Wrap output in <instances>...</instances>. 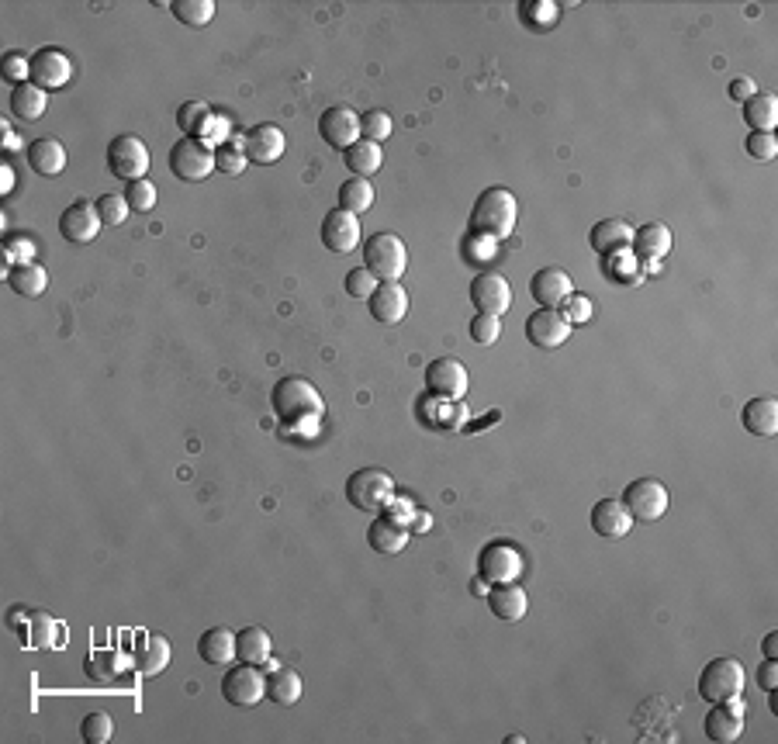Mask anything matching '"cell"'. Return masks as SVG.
<instances>
[{
    "label": "cell",
    "instance_id": "1",
    "mask_svg": "<svg viewBox=\"0 0 778 744\" xmlns=\"http://www.w3.org/2000/svg\"><path fill=\"white\" fill-rule=\"evenodd\" d=\"M270 402H274V416L281 419L287 433H315L326 416L319 388L305 378H281L274 385Z\"/></svg>",
    "mask_w": 778,
    "mask_h": 744
},
{
    "label": "cell",
    "instance_id": "2",
    "mask_svg": "<svg viewBox=\"0 0 778 744\" xmlns=\"http://www.w3.org/2000/svg\"><path fill=\"white\" fill-rule=\"evenodd\" d=\"M516 219V194L505 191V187H488V191L478 194V201L471 208V232L492 239V243H505L512 236V229H516Z\"/></svg>",
    "mask_w": 778,
    "mask_h": 744
},
{
    "label": "cell",
    "instance_id": "3",
    "mask_svg": "<svg viewBox=\"0 0 778 744\" xmlns=\"http://www.w3.org/2000/svg\"><path fill=\"white\" fill-rule=\"evenodd\" d=\"M395 478L388 475L384 468H360L350 475L346 482V499H350L353 509L360 513H384L395 499Z\"/></svg>",
    "mask_w": 778,
    "mask_h": 744
},
{
    "label": "cell",
    "instance_id": "4",
    "mask_svg": "<svg viewBox=\"0 0 778 744\" xmlns=\"http://www.w3.org/2000/svg\"><path fill=\"white\" fill-rule=\"evenodd\" d=\"M364 267L377 281H398L409 267V250H405L402 236L395 232H377V236H367L364 243Z\"/></svg>",
    "mask_w": 778,
    "mask_h": 744
},
{
    "label": "cell",
    "instance_id": "5",
    "mask_svg": "<svg viewBox=\"0 0 778 744\" xmlns=\"http://www.w3.org/2000/svg\"><path fill=\"white\" fill-rule=\"evenodd\" d=\"M170 170L177 180H187V184H198V180H208L215 174V146H208L205 139L198 135H184L170 146Z\"/></svg>",
    "mask_w": 778,
    "mask_h": 744
},
{
    "label": "cell",
    "instance_id": "6",
    "mask_svg": "<svg viewBox=\"0 0 778 744\" xmlns=\"http://www.w3.org/2000/svg\"><path fill=\"white\" fill-rule=\"evenodd\" d=\"M744 689V665L737 658H713L699 675V696L706 703H727Z\"/></svg>",
    "mask_w": 778,
    "mask_h": 744
},
{
    "label": "cell",
    "instance_id": "7",
    "mask_svg": "<svg viewBox=\"0 0 778 744\" xmlns=\"http://www.w3.org/2000/svg\"><path fill=\"white\" fill-rule=\"evenodd\" d=\"M619 502H623L626 513H630L633 520H644V523L661 520V516L671 509L668 485L657 482V478H637V482H630Z\"/></svg>",
    "mask_w": 778,
    "mask_h": 744
},
{
    "label": "cell",
    "instance_id": "8",
    "mask_svg": "<svg viewBox=\"0 0 778 744\" xmlns=\"http://www.w3.org/2000/svg\"><path fill=\"white\" fill-rule=\"evenodd\" d=\"M108 170L122 180H146L149 174V146L139 135H118L108 146Z\"/></svg>",
    "mask_w": 778,
    "mask_h": 744
},
{
    "label": "cell",
    "instance_id": "9",
    "mask_svg": "<svg viewBox=\"0 0 778 744\" xmlns=\"http://www.w3.org/2000/svg\"><path fill=\"white\" fill-rule=\"evenodd\" d=\"M519 571H523V554L509 540H492L478 558V578L488 585L516 582Z\"/></svg>",
    "mask_w": 778,
    "mask_h": 744
},
{
    "label": "cell",
    "instance_id": "10",
    "mask_svg": "<svg viewBox=\"0 0 778 744\" xmlns=\"http://www.w3.org/2000/svg\"><path fill=\"white\" fill-rule=\"evenodd\" d=\"M222 696L232 706H256L267 696V675L260 672V665L239 661L236 668H229L222 679Z\"/></svg>",
    "mask_w": 778,
    "mask_h": 744
},
{
    "label": "cell",
    "instance_id": "11",
    "mask_svg": "<svg viewBox=\"0 0 778 744\" xmlns=\"http://www.w3.org/2000/svg\"><path fill=\"white\" fill-rule=\"evenodd\" d=\"M319 135L322 142L332 149H350L353 142L364 139V132H360V115L350 108V104H332V108L322 111L319 118Z\"/></svg>",
    "mask_w": 778,
    "mask_h": 744
},
{
    "label": "cell",
    "instance_id": "12",
    "mask_svg": "<svg viewBox=\"0 0 778 744\" xmlns=\"http://www.w3.org/2000/svg\"><path fill=\"white\" fill-rule=\"evenodd\" d=\"M467 385H471V378H467V367L457 357H440L426 367L429 395L447 398V402H460L467 395Z\"/></svg>",
    "mask_w": 778,
    "mask_h": 744
},
{
    "label": "cell",
    "instance_id": "13",
    "mask_svg": "<svg viewBox=\"0 0 778 744\" xmlns=\"http://www.w3.org/2000/svg\"><path fill=\"white\" fill-rule=\"evenodd\" d=\"M571 322L564 319L561 308H536V312H530V319H526V336H530L533 347L540 350H557L568 343L571 336Z\"/></svg>",
    "mask_w": 778,
    "mask_h": 744
},
{
    "label": "cell",
    "instance_id": "14",
    "mask_svg": "<svg viewBox=\"0 0 778 744\" xmlns=\"http://www.w3.org/2000/svg\"><path fill=\"white\" fill-rule=\"evenodd\" d=\"M73 80V63L63 49L56 45H42L32 52V84L42 90H59Z\"/></svg>",
    "mask_w": 778,
    "mask_h": 744
},
{
    "label": "cell",
    "instance_id": "15",
    "mask_svg": "<svg viewBox=\"0 0 778 744\" xmlns=\"http://www.w3.org/2000/svg\"><path fill=\"white\" fill-rule=\"evenodd\" d=\"M471 302L478 312L485 315H498L502 319L505 312L512 308V288L498 270H481L478 277L471 281Z\"/></svg>",
    "mask_w": 778,
    "mask_h": 744
},
{
    "label": "cell",
    "instance_id": "16",
    "mask_svg": "<svg viewBox=\"0 0 778 744\" xmlns=\"http://www.w3.org/2000/svg\"><path fill=\"white\" fill-rule=\"evenodd\" d=\"M364 239V229H360V215L346 212V208H332V212L322 219V243L332 253H353Z\"/></svg>",
    "mask_w": 778,
    "mask_h": 744
},
{
    "label": "cell",
    "instance_id": "17",
    "mask_svg": "<svg viewBox=\"0 0 778 744\" xmlns=\"http://www.w3.org/2000/svg\"><path fill=\"white\" fill-rule=\"evenodd\" d=\"M284 149H287V139H284L281 125H274V122H260V125H253V129L243 135L246 160L260 163V167H270V163H277L284 156Z\"/></svg>",
    "mask_w": 778,
    "mask_h": 744
},
{
    "label": "cell",
    "instance_id": "18",
    "mask_svg": "<svg viewBox=\"0 0 778 744\" xmlns=\"http://www.w3.org/2000/svg\"><path fill=\"white\" fill-rule=\"evenodd\" d=\"M101 215H97L94 201H73L63 215H59V236L70 239V243H94L97 232H101Z\"/></svg>",
    "mask_w": 778,
    "mask_h": 744
},
{
    "label": "cell",
    "instance_id": "19",
    "mask_svg": "<svg viewBox=\"0 0 778 744\" xmlns=\"http://www.w3.org/2000/svg\"><path fill=\"white\" fill-rule=\"evenodd\" d=\"M702 731H706L709 741L716 744H730L744 734V703L737 700H727V703H713V710L706 713L702 720Z\"/></svg>",
    "mask_w": 778,
    "mask_h": 744
},
{
    "label": "cell",
    "instance_id": "20",
    "mask_svg": "<svg viewBox=\"0 0 778 744\" xmlns=\"http://www.w3.org/2000/svg\"><path fill=\"white\" fill-rule=\"evenodd\" d=\"M370 319H377L381 326H398L409 315V291L398 281H381L377 291L367 298Z\"/></svg>",
    "mask_w": 778,
    "mask_h": 744
},
{
    "label": "cell",
    "instance_id": "21",
    "mask_svg": "<svg viewBox=\"0 0 778 744\" xmlns=\"http://www.w3.org/2000/svg\"><path fill=\"white\" fill-rule=\"evenodd\" d=\"M530 295L540 308H561L574 295V281L568 270L561 267H543L530 277Z\"/></svg>",
    "mask_w": 778,
    "mask_h": 744
},
{
    "label": "cell",
    "instance_id": "22",
    "mask_svg": "<svg viewBox=\"0 0 778 744\" xmlns=\"http://www.w3.org/2000/svg\"><path fill=\"white\" fill-rule=\"evenodd\" d=\"M18 637L25 648L52 651L59 641H63V623L45 610H28V620H25V627L18 630Z\"/></svg>",
    "mask_w": 778,
    "mask_h": 744
},
{
    "label": "cell",
    "instance_id": "23",
    "mask_svg": "<svg viewBox=\"0 0 778 744\" xmlns=\"http://www.w3.org/2000/svg\"><path fill=\"white\" fill-rule=\"evenodd\" d=\"M633 526V516L626 513V506L619 499H602L592 506V530L602 540H623Z\"/></svg>",
    "mask_w": 778,
    "mask_h": 744
},
{
    "label": "cell",
    "instance_id": "24",
    "mask_svg": "<svg viewBox=\"0 0 778 744\" xmlns=\"http://www.w3.org/2000/svg\"><path fill=\"white\" fill-rule=\"evenodd\" d=\"M595 253L602 257H613V253H623L633 246V225L626 219H602L592 225V236H588Z\"/></svg>",
    "mask_w": 778,
    "mask_h": 744
},
{
    "label": "cell",
    "instance_id": "25",
    "mask_svg": "<svg viewBox=\"0 0 778 744\" xmlns=\"http://www.w3.org/2000/svg\"><path fill=\"white\" fill-rule=\"evenodd\" d=\"M488 606L502 623H519L526 613H530V596L519 589L516 582H502L488 589Z\"/></svg>",
    "mask_w": 778,
    "mask_h": 744
},
{
    "label": "cell",
    "instance_id": "26",
    "mask_svg": "<svg viewBox=\"0 0 778 744\" xmlns=\"http://www.w3.org/2000/svg\"><path fill=\"white\" fill-rule=\"evenodd\" d=\"M367 544L374 547L377 554H402L405 547H409V526L391 520V516H377V520L367 526Z\"/></svg>",
    "mask_w": 778,
    "mask_h": 744
},
{
    "label": "cell",
    "instance_id": "27",
    "mask_svg": "<svg viewBox=\"0 0 778 744\" xmlns=\"http://www.w3.org/2000/svg\"><path fill=\"white\" fill-rule=\"evenodd\" d=\"M744 419V430L754 433V437H775L778 433V398L772 395H758L744 405L740 412Z\"/></svg>",
    "mask_w": 778,
    "mask_h": 744
},
{
    "label": "cell",
    "instance_id": "28",
    "mask_svg": "<svg viewBox=\"0 0 778 744\" xmlns=\"http://www.w3.org/2000/svg\"><path fill=\"white\" fill-rule=\"evenodd\" d=\"M25 156H28V167L39 177H59L66 170V149L59 139H35L25 149Z\"/></svg>",
    "mask_w": 778,
    "mask_h": 744
},
{
    "label": "cell",
    "instance_id": "29",
    "mask_svg": "<svg viewBox=\"0 0 778 744\" xmlns=\"http://www.w3.org/2000/svg\"><path fill=\"white\" fill-rule=\"evenodd\" d=\"M633 253H637V260H647V263H657L661 257H668L671 253V229L668 225H640V229H633Z\"/></svg>",
    "mask_w": 778,
    "mask_h": 744
},
{
    "label": "cell",
    "instance_id": "30",
    "mask_svg": "<svg viewBox=\"0 0 778 744\" xmlns=\"http://www.w3.org/2000/svg\"><path fill=\"white\" fill-rule=\"evenodd\" d=\"M128 668H132V661H128L122 651H115V648H97V651H90L87 661H83V672H87V679L101 682V686L115 682L118 675L128 672Z\"/></svg>",
    "mask_w": 778,
    "mask_h": 744
},
{
    "label": "cell",
    "instance_id": "31",
    "mask_svg": "<svg viewBox=\"0 0 778 744\" xmlns=\"http://www.w3.org/2000/svg\"><path fill=\"white\" fill-rule=\"evenodd\" d=\"M198 655L208 665H229L236 661V634L229 627H208L198 637Z\"/></svg>",
    "mask_w": 778,
    "mask_h": 744
},
{
    "label": "cell",
    "instance_id": "32",
    "mask_svg": "<svg viewBox=\"0 0 778 744\" xmlns=\"http://www.w3.org/2000/svg\"><path fill=\"white\" fill-rule=\"evenodd\" d=\"M270 655H274V641L263 627L249 623L236 634V658L239 661H249V665H267Z\"/></svg>",
    "mask_w": 778,
    "mask_h": 744
},
{
    "label": "cell",
    "instance_id": "33",
    "mask_svg": "<svg viewBox=\"0 0 778 744\" xmlns=\"http://www.w3.org/2000/svg\"><path fill=\"white\" fill-rule=\"evenodd\" d=\"M744 122L751 125V132H775L778 125V97L768 90H754L744 101Z\"/></svg>",
    "mask_w": 778,
    "mask_h": 744
},
{
    "label": "cell",
    "instance_id": "34",
    "mask_svg": "<svg viewBox=\"0 0 778 744\" xmlns=\"http://www.w3.org/2000/svg\"><path fill=\"white\" fill-rule=\"evenodd\" d=\"M170 655H173L170 641L160 637V634H149L146 641H142V651L135 655L132 668L142 675V679H153V675H160L163 668L170 665Z\"/></svg>",
    "mask_w": 778,
    "mask_h": 744
},
{
    "label": "cell",
    "instance_id": "35",
    "mask_svg": "<svg viewBox=\"0 0 778 744\" xmlns=\"http://www.w3.org/2000/svg\"><path fill=\"white\" fill-rule=\"evenodd\" d=\"M45 108H49V90L35 87L32 80L11 90V111L21 118V122H39L45 115Z\"/></svg>",
    "mask_w": 778,
    "mask_h": 744
},
{
    "label": "cell",
    "instance_id": "36",
    "mask_svg": "<svg viewBox=\"0 0 778 744\" xmlns=\"http://www.w3.org/2000/svg\"><path fill=\"white\" fill-rule=\"evenodd\" d=\"M7 284H11V291H18L21 298H39V295H45V288H49V270L35 260L18 263V267L7 274Z\"/></svg>",
    "mask_w": 778,
    "mask_h": 744
},
{
    "label": "cell",
    "instance_id": "37",
    "mask_svg": "<svg viewBox=\"0 0 778 744\" xmlns=\"http://www.w3.org/2000/svg\"><path fill=\"white\" fill-rule=\"evenodd\" d=\"M343 160H346V170H350L353 177H374L377 170H381V163H384V153H381V146L377 142H370V139H360V142H353L350 149L343 153Z\"/></svg>",
    "mask_w": 778,
    "mask_h": 744
},
{
    "label": "cell",
    "instance_id": "38",
    "mask_svg": "<svg viewBox=\"0 0 778 744\" xmlns=\"http://www.w3.org/2000/svg\"><path fill=\"white\" fill-rule=\"evenodd\" d=\"M301 693H305V682H301V675L294 672V668H277V672H270L267 700L274 706H294L301 700Z\"/></svg>",
    "mask_w": 778,
    "mask_h": 744
},
{
    "label": "cell",
    "instance_id": "39",
    "mask_svg": "<svg viewBox=\"0 0 778 744\" xmlns=\"http://www.w3.org/2000/svg\"><path fill=\"white\" fill-rule=\"evenodd\" d=\"M336 198H339V208H346V212H353V215H364V212H370V205H374V187H370V180H364V177H353L339 187Z\"/></svg>",
    "mask_w": 778,
    "mask_h": 744
},
{
    "label": "cell",
    "instance_id": "40",
    "mask_svg": "<svg viewBox=\"0 0 778 744\" xmlns=\"http://www.w3.org/2000/svg\"><path fill=\"white\" fill-rule=\"evenodd\" d=\"M170 14L180 21V25L205 28L208 21L215 18V0H173Z\"/></svg>",
    "mask_w": 778,
    "mask_h": 744
},
{
    "label": "cell",
    "instance_id": "41",
    "mask_svg": "<svg viewBox=\"0 0 778 744\" xmlns=\"http://www.w3.org/2000/svg\"><path fill=\"white\" fill-rule=\"evenodd\" d=\"M80 738L87 744H108L111 738H115V720H111L104 710L87 713L83 724H80Z\"/></svg>",
    "mask_w": 778,
    "mask_h": 744
},
{
    "label": "cell",
    "instance_id": "42",
    "mask_svg": "<svg viewBox=\"0 0 778 744\" xmlns=\"http://www.w3.org/2000/svg\"><path fill=\"white\" fill-rule=\"evenodd\" d=\"M208 118H211V108L205 101H198V97H194V101H184L177 108V125L184 135H198L201 129H205Z\"/></svg>",
    "mask_w": 778,
    "mask_h": 744
},
{
    "label": "cell",
    "instance_id": "43",
    "mask_svg": "<svg viewBox=\"0 0 778 744\" xmlns=\"http://www.w3.org/2000/svg\"><path fill=\"white\" fill-rule=\"evenodd\" d=\"M156 198H160V194H156L153 180H132V184H128V191H125V201H128V208H132V212H153Z\"/></svg>",
    "mask_w": 778,
    "mask_h": 744
},
{
    "label": "cell",
    "instance_id": "44",
    "mask_svg": "<svg viewBox=\"0 0 778 744\" xmlns=\"http://www.w3.org/2000/svg\"><path fill=\"white\" fill-rule=\"evenodd\" d=\"M360 132H364V139H370V142H377V146H381V142L391 135V115H388V111H381V108L364 111V115H360Z\"/></svg>",
    "mask_w": 778,
    "mask_h": 744
},
{
    "label": "cell",
    "instance_id": "45",
    "mask_svg": "<svg viewBox=\"0 0 778 744\" xmlns=\"http://www.w3.org/2000/svg\"><path fill=\"white\" fill-rule=\"evenodd\" d=\"M94 205H97V215H101L104 225H122L128 219V212H132L125 194H101Z\"/></svg>",
    "mask_w": 778,
    "mask_h": 744
},
{
    "label": "cell",
    "instance_id": "46",
    "mask_svg": "<svg viewBox=\"0 0 778 744\" xmlns=\"http://www.w3.org/2000/svg\"><path fill=\"white\" fill-rule=\"evenodd\" d=\"M471 336H474V343H481V347H492V343L502 340V319H498V315L478 312L471 319Z\"/></svg>",
    "mask_w": 778,
    "mask_h": 744
},
{
    "label": "cell",
    "instance_id": "47",
    "mask_svg": "<svg viewBox=\"0 0 778 744\" xmlns=\"http://www.w3.org/2000/svg\"><path fill=\"white\" fill-rule=\"evenodd\" d=\"M246 153H243V146H218L215 149V167H218V174H225V177H239L246 170Z\"/></svg>",
    "mask_w": 778,
    "mask_h": 744
},
{
    "label": "cell",
    "instance_id": "48",
    "mask_svg": "<svg viewBox=\"0 0 778 744\" xmlns=\"http://www.w3.org/2000/svg\"><path fill=\"white\" fill-rule=\"evenodd\" d=\"M557 14H561V7L557 4H550V0H526L523 4V18H526V25H533V28H550L557 21Z\"/></svg>",
    "mask_w": 778,
    "mask_h": 744
},
{
    "label": "cell",
    "instance_id": "49",
    "mask_svg": "<svg viewBox=\"0 0 778 744\" xmlns=\"http://www.w3.org/2000/svg\"><path fill=\"white\" fill-rule=\"evenodd\" d=\"M343 284H346V295H350V298H370L381 281H377V277L370 274L367 267H353L350 274H346Z\"/></svg>",
    "mask_w": 778,
    "mask_h": 744
},
{
    "label": "cell",
    "instance_id": "50",
    "mask_svg": "<svg viewBox=\"0 0 778 744\" xmlns=\"http://www.w3.org/2000/svg\"><path fill=\"white\" fill-rule=\"evenodd\" d=\"M744 149L751 153V160H775L778 156V139H775V132H751L747 135V142H744Z\"/></svg>",
    "mask_w": 778,
    "mask_h": 744
},
{
    "label": "cell",
    "instance_id": "51",
    "mask_svg": "<svg viewBox=\"0 0 778 744\" xmlns=\"http://www.w3.org/2000/svg\"><path fill=\"white\" fill-rule=\"evenodd\" d=\"M4 80H11L14 87L32 80V59L25 52H4Z\"/></svg>",
    "mask_w": 778,
    "mask_h": 744
},
{
    "label": "cell",
    "instance_id": "52",
    "mask_svg": "<svg viewBox=\"0 0 778 744\" xmlns=\"http://www.w3.org/2000/svg\"><path fill=\"white\" fill-rule=\"evenodd\" d=\"M229 132H232V122L229 118H218V115H211L208 122H205V129L198 132V139H205L208 146H225V139H229Z\"/></svg>",
    "mask_w": 778,
    "mask_h": 744
},
{
    "label": "cell",
    "instance_id": "53",
    "mask_svg": "<svg viewBox=\"0 0 778 744\" xmlns=\"http://www.w3.org/2000/svg\"><path fill=\"white\" fill-rule=\"evenodd\" d=\"M0 250L11 253L14 263H28V260H35V243L25 236V232H18V236H7V243L0 246Z\"/></svg>",
    "mask_w": 778,
    "mask_h": 744
},
{
    "label": "cell",
    "instance_id": "54",
    "mask_svg": "<svg viewBox=\"0 0 778 744\" xmlns=\"http://www.w3.org/2000/svg\"><path fill=\"white\" fill-rule=\"evenodd\" d=\"M561 312H564V319H568L571 326H578V322L592 319V302H588L585 295H571L568 302L561 305Z\"/></svg>",
    "mask_w": 778,
    "mask_h": 744
},
{
    "label": "cell",
    "instance_id": "55",
    "mask_svg": "<svg viewBox=\"0 0 778 744\" xmlns=\"http://www.w3.org/2000/svg\"><path fill=\"white\" fill-rule=\"evenodd\" d=\"M754 675H758V686L765 689V693H775V686H778V658H765Z\"/></svg>",
    "mask_w": 778,
    "mask_h": 744
},
{
    "label": "cell",
    "instance_id": "56",
    "mask_svg": "<svg viewBox=\"0 0 778 744\" xmlns=\"http://www.w3.org/2000/svg\"><path fill=\"white\" fill-rule=\"evenodd\" d=\"M495 246L498 243H492V239H485V236H474L471 232V239H467V257H485V260H492V253H495Z\"/></svg>",
    "mask_w": 778,
    "mask_h": 744
},
{
    "label": "cell",
    "instance_id": "57",
    "mask_svg": "<svg viewBox=\"0 0 778 744\" xmlns=\"http://www.w3.org/2000/svg\"><path fill=\"white\" fill-rule=\"evenodd\" d=\"M754 90H758V87H754L751 77H734V80H730V97H734V101H740V104H744L747 97L754 94Z\"/></svg>",
    "mask_w": 778,
    "mask_h": 744
},
{
    "label": "cell",
    "instance_id": "58",
    "mask_svg": "<svg viewBox=\"0 0 778 744\" xmlns=\"http://www.w3.org/2000/svg\"><path fill=\"white\" fill-rule=\"evenodd\" d=\"M429 526H433V520H429V513H426V509H415V513H412V520H409V533L429 530Z\"/></svg>",
    "mask_w": 778,
    "mask_h": 744
},
{
    "label": "cell",
    "instance_id": "59",
    "mask_svg": "<svg viewBox=\"0 0 778 744\" xmlns=\"http://www.w3.org/2000/svg\"><path fill=\"white\" fill-rule=\"evenodd\" d=\"M25 620H28L25 606H14V610L7 613V623H11V630H21V627H25Z\"/></svg>",
    "mask_w": 778,
    "mask_h": 744
},
{
    "label": "cell",
    "instance_id": "60",
    "mask_svg": "<svg viewBox=\"0 0 778 744\" xmlns=\"http://www.w3.org/2000/svg\"><path fill=\"white\" fill-rule=\"evenodd\" d=\"M11 187H14V170H11V163H4V167H0V191H11Z\"/></svg>",
    "mask_w": 778,
    "mask_h": 744
},
{
    "label": "cell",
    "instance_id": "61",
    "mask_svg": "<svg viewBox=\"0 0 778 744\" xmlns=\"http://www.w3.org/2000/svg\"><path fill=\"white\" fill-rule=\"evenodd\" d=\"M761 651H765V658H778V634H775V630L765 637V644H761Z\"/></svg>",
    "mask_w": 778,
    "mask_h": 744
}]
</instances>
